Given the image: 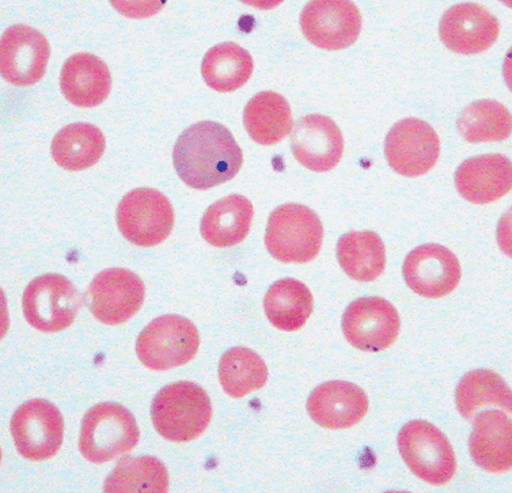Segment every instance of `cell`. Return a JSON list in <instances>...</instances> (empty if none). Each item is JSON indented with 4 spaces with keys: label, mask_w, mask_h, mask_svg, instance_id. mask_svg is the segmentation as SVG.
Returning a JSON list of instances; mask_svg holds the SVG:
<instances>
[{
    "label": "cell",
    "mask_w": 512,
    "mask_h": 493,
    "mask_svg": "<svg viewBox=\"0 0 512 493\" xmlns=\"http://www.w3.org/2000/svg\"><path fill=\"white\" fill-rule=\"evenodd\" d=\"M172 158L179 178L194 190L227 183L243 164V152L233 134L214 121L198 122L184 130Z\"/></svg>",
    "instance_id": "6da1fadb"
},
{
    "label": "cell",
    "mask_w": 512,
    "mask_h": 493,
    "mask_svg": "<svg viewBox=\"0 0 512 493\" xmlns=\"http://www.w3.org/2000/svg\"><path fill=\"white\" fill-rule=\"evenodd\" d=\"M151 419L164 439L189 442L199 438L211 423L212 403L196 383H171L155 396Z\"/></svg>",
    "instance_id": "7a4b0ae2"
},
{
    "label": "cell",
    "mask_w": 512,
    "mask_h": 493,
    "mask_svg": "<svg viewBox=\"0 0 512 493\" xmlns=\"http://www.w3.org/2000/svg\"><path fill=\"white\" fill-rule=\"evenodd\" d=\"M140 440L136 419L125 406L102 403L83 418L78 448L84 459L102 464L131 452Z\"/></svg>",
    "instance_id": "3957f363"
},
{
    "label": "cell",
    "mask_w": 512,
    "mask_h": 493,
    "mask_svg": "<svg viewBox=\"0 0 512 493\" xmlns=\"http://www.w3.org/2000/svg\"><path fill=\"white\" fill-rule=\"evenodd\" d=\"M323 226L312 209L287 203L273 210L265 232L266 249L283 263L306 264L319 255Z\"/></svg>",
    "instance_id": "277c9868"
},
{
    "label": "cell",
    "mask_w": 512,
    "mask_h": 493,
    "mask_svg": "<svg viewBox=\"0 0 512 493\" xmlns=\"http://www.w3.org/2000/svg\"><path fill=\"white\" fill-rule=\"evenodd\" d=\"M200 337L190 319L164 315L143 329L136 342V354L151 371H169L186 365L199 350Z\"/></svg>",
    "instance_id": "5b68a950"
},
{
    "label": "cell",
    "mask_w": 512,
    "mask_h": 493,
    "mask_svg": "<svg viewBox=\"0 0 512 493\" xmlns=\"http://www.w3.org/2000/svg\"><path fill=\"white\" fill-rule=\"evenodd\" d=\"M398 446L411 473L424 482L444 485L456 474V455L449 440L428 422L415 420L403 426Z\"/></svg>",
    "instance_id": "8992f818"
},
{
    "label": "cell",
    "mask_w": 512,
    "mask_h": 493,
    "mask_svg": "<svg viewBox=\"0 0 512 493\" xmlns=\"http://www.w3.org/2000/svg\"><path fill=\"white\" fill-rule=\"evenodd\" d=\"M117 223L128 242L140 248H151L169 237L175 213L161 192L154 188H136L120 201Z\"/></svg>",
    "instance_id": "52a82bcc"
},
{
    "label": "cell",
    "mask_w": 512,
    "mask_h": 493,
    "mask_svg": "<svg viewBox=\"0 0 512 493\" xmlns=\"http://www.w3.org/2000/svg\"><path fill=\"white\" fill-rule=\"evenodd\" d=\"M82 297L63 275L45 274L25 289L23 311L28 324L46 332L69 328L82 308Z\"/></svg>",
    "instance_id": "ba28073f"
},
{
    "label": "cell",
    "mask_w": 512,
    "mask_h": 493,
    "mask_svg": "<svg viewBox=\"0 0 512 493\" xmlns=\"http://www.w3.org/2000/svg\"><path fill=\"white\" fill-rule=\"evenodd\" d=\"M63 433L60 410L39 398L20 405L11 419V434L17 451L33 462L52 459L60 451Z\"/></svg>",
    "instance_id": "9c48e42d"
},
{
    "label": "cell",
    "mask_w": 512,
    "mask_h": 493,
    "mask_svg": "<svg viewBox=\"0 0 512 493\" xmlns=\"http://www.w3.org/2000/svg\"><path fill=\"white\" fill-rule=\"evenodd\" d=\"M441 154V142L429 123L408 118L389 130L385 140V156L391 168L405 177L428 173Z\"/></svg>",
    "instance_id": "30bf717a"
},
{
    "label": "cell",
    "mask_w": 512,
    "mask_h": 493,
    "mask_svg": "<svg viewBox=\"0 0 512 493\" xmlns=\"http://www.w3.org/2000/svg\"><path fill=\"white\" fill-rule=\"evenodd\" d=\"M342 328L353 347L364 352H381L398 338L400 317L393 304L382 297H362L346 308Z\"/></svg>",
    "instance_id": "8fae6325"
},
{
    "label": "cell",
    "mask_w": 512,
    "mask_h": 493,
    "mask_svg": "<svg viewBox=\"0 0 512 493\" xmlns=\"http://www.w3.org/2000/svg\"><path fill=\"white\" fill-rule=\"evenodd\" d=\"M300 24L307 40L327 50L353 45L362 31L358 7L346 0H317L302 11Z\"/></svg>",
    "instance_id": "7c38bea8"
},
{
    "label": "cell",
    "mask_w": 512,
    "mask_h": 493,
    "mask_svg": "<svg viewBox=\"0 0 512 493\" xmlns=\"http://www.w3.org/2000/svg\"><path fill=\"white\" fill-rule=\"evenodd\" d=\"M89 307L99 322L118 325L131 319L142 307L143 281L125 268H108L92 280Z\"/></svg>",
    "instance_id": "4fadbf2b"
},
{
    "label": "cell",
    "mask_w": 512,
    "mask_h": 493,
    "mask_svg": "<svg viewBox=\"0 0 512 493\" xmlns=\"http://www.w3.org/2000/svg\"><path fill=\"white\" fill-rule=\"evenodd\" d=\"M50 57L48 40L25 25L7 28L0 41V70L6 82L17 86L38 83Z\"/></svg>",
    "instance_id": "5bb4252c"
},
{
    "label": "cell",
    "mask_w": 512,
    "mask_h": 493,
    "mask_svg": "<svg viewBox=\"0 0 512 493\" xmlns=\"http://www.w3.org/2000/svg\"><path fill=\"white\" fill-rule=\"evenodd\" d=\"M406 284L416 294L441 299L459 285L461 267L454 253L439 244H425L411 251L403 264Z\"/></svg>",
    "instance_id": "9a60e30c"
},
{
    "label": "cell",
    "mask_w": 512,
    "mask_h": 493,
    "mask_svg": "<svg viewBox=\"0 0 512 493\" xmlns=\"http://www.w3.org/2000/svg\"><path fill=\"white\" fill-rule=\"evenodd\" d=\"M500 23L478 4H457L441 20L439 34L444 45L461 55L486 52L499 38Z\"/></svg>",
    "instance_id": "2e32d148"
},
{
    "label": "cell",
    "mask_w": 512,
    "mask_h": 493,
    "mask_svg": "<svg viewBox=\"0 0 512 493\" xmlns=\"http://www.w3.org/2000/svg\"><path fill=\"white\" fill-rule=\"evenodd\" d=\"M292 152L306 169L322 173L341 162L344 141L341 129L326 115H307L297 122L291 136Z\"/></svg>",
    "instance_id": "e0dca14e"
},
{
    "label": "cell",
    "mask_w": 512,
    "mask_h": 493,
    "mask_svg": "<svg viewBox=\"0 0 512 493\" xmlns=\"http://www.w3.org/2000/svg\"><path fill=\"white\" fill-rule=\"evenodd\" d=\"M369 405V398L356 384L330 381L310 394L307 410L316 424L329 430H345L365 417Z\"/></svg>",
    "instance_id": "ac0fdd59"
},
{
    "label": "cell",
    "mask_w": 512,
    "mask_h": 493,
    "mask_svg": "<svg viewBox=\"0 0 512 493\" xmlns=\"http://www.w3.org/2000/svg\"><path fill=\"white\" fill-rule=\"evenodd\" d=\"M454 180L461 197L474 205H486L510 192L511 162L499 154L473 157L459 166Z\"/></svg>",
    "instance_id": "d6986e66"
},
{
    "label": "cell",
    "mask_w": 512,
    "mask_h": 493,
    "mask_svg": "<svg viewBox=\"0 0 512 493\" xmlns=\"http://www.w3.org/2000/svg\"><path fill=\"white\" fill-rule=\"evenodd\" d=\"M511 419L500 410H486L475 418L470 453L488 473H507L512 467Z\"/></svg>",
    "instance_id": "ffe728a7"
},
{
    "label": "cell",
    "mask_w": 512,
    "mask_h": 493,
    "mask_svg": "<svg viewBox=\"0 0 512 493\" xmlns=\"http://www.w3.org/2000/svg\"><path fill=\"white\" fill-rule=\"evenodd\" d=\"M60 85L69 103L91 108L104 103L111 91L112 78L107 65L99 57L78 53L64 63Z\"/></svg>",
    "instance_id": "44dd1931"
},
{
    "label": "cell",
    "mask_w": 512,
    "mask_h": 493,
    "mask_svg": "<svg viewBox=\"0 0 512 493\" xmlns=\"http://www.w3.org/2000/svg\"><path fill=\"white\" fill-rule=\"evenodd\" d=\"M252 219V203L243 195H229L206 210L200 223L201 236L215 248H230L248 236Z\"/></svg>",
    "instance_id": "7402d4cb"
},
{
    "label": "cell",
    "mask_w": 512,
    "mask_h": 493,
    "mask_svg": "<svg viewBox=\"0 0 512 493\" xmlns=\"http://www.w3.org/2000/svg\"><path fill=\"white\" fill-rule=\"evenodd\" d=\"M245 130L258 144L274 145L283 141L293 129L290 104L280 94L265 91L256 94L245 106Z\"/></svg>",
    "instance_id": "603a6c76"
},
{
    "label": "cell",
    "mask_w": 512,
    "mask_h": 493,
    "mask_svg": "<svg viewBox=\"0 0 512 493\" xmlns=\"http://www.w3.org/2000/svg\"><path fill=\"white\" fill-rule=\"evenodd\" d=\"M105 147L102 130L91 123L77 122L56 134L52 143V156L63 169L83 171L99 162Z\"/></svg>",
    "instance_id": "cb8c5ba5"
},
{
    "label": "cell",
    "mask_w": 512,
    "mask_h": 493,
    "mask_svg": "<svg viewBox=\"0 0 512 493\" xmlns=\"http://www.w3.org/2000/svg\"><path fill=\"white\" fill-rule=\"evenodd\" d=\"M337 258L351 279L371 282L385 271V244L376 232L351 231L338 241Z\"/></svg>",
    "instance_id": "d4e9b609"
},
{
    "label": "cell",
    "mask_w": 512,
    "mask_h": 493,
    "mask_svg": "<svg viewBox=\"0 0 512 493\" xmlns=\"http://www.w3.org/2000/svg\"><path fill=\"white\" fill-rule=\"evenodd\" d=\"M314 299L308 287L295 279L276 282L264 299L265 314L277 329L298 331L313 313Z\"/></svg>",
    "instance_id": "484cf974"
},
{
    "label": "cell",
    "mask_w": 512,
    "mask_h": 493,
    "mask_svg": "<svg viewBox=\"0 0 512 493\" xmlns=\"http://www.w3.org/2000/svg\"><path fill=\"white\" fill-rule=\"evenodd\" d=\"M254 71L248 50L233 42L220 43L208 50L201 64L206 84L218 92H233L247 83Z\"/></svg>",
    "instance_id": "4316f807"
},
{
    "label": "cell",
    "mask_w": 512,
    "mask_h": 493,
    "mask_svg": "<svg viewBox=\"0 0 512 493\" xmlns=\"http://www.w3.org/2000/svg\"><path fill=\"white\" fill-rule=\"evenodd\" d=\"M110 493H164L169 490V474L154 456L122 459L104 485Z\"/></svg>",
    "instance_id": "83f0119b"
},
{
    "label": "cell",
    "mask_w": 512,
    "mask_h": 493,
    "mask_svg": "<svg viewBox=\"0 0 512 493\" xmlns=\"http://www.w3.org/2000/svg\"><path fill=\"white\" fill-rule=\"evenodd\" d=\"M219 377L228 396L242 398L263 388L269 372L256 352L245 347H234L222 355Z\"/></svg>",
    "instance_id": "f1b7e54d"
},
{
    "label": "cell",
    "mask_w": 512,
    "mask_h": 493,
    "mask_svg": "<svg viewBox=\"0 0 512 493\" xmlns=\"http://www.w3.org/2000/svg\"><path fill=\"white\" fill-rule=\"evenodd\" d=\"M511 390L502 379L487 369L466 374L456 390V404L461 416L471 419L480 406L493 404L511 412Z\"/></svg>",
    "instance_id": "f546056e"
},
{
    "label": "cell",
    "mask_w": 512,
    "mask_h": 493,
    "mask_svg": "<svg viewBox=\"0 0 512 493\" xmlns=\"http://www.w3.org/2000/svg\"><path fill=\"white\" fill-rule=\"evenodd\" d=\"M458 129L467 142L504 141L511 135V114L499 101L480 100L461 112Z\"/></svg>",
    "instance_id": "4dcf8cb0"
}]
</instances>
